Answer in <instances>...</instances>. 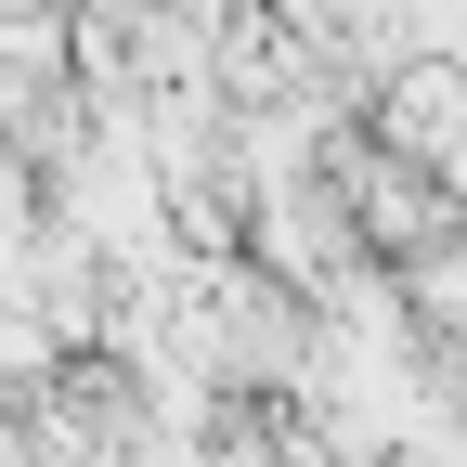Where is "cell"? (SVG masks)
I'll return each mask as SVG.
<instances>
[{"instance_id":"1","label":"cell","mask_w":467,"mask_h":467,"mask_svg":"<svg viewBox=\"0 0 467 467\" xmlns=\"http://www.w3.org/2000/svg\"><path fill=\"white\" fill-rule=\"evenodd\" d=\"M389 130L429 182L467 195V66H389Z\"/></svg>"}]
</instances>
